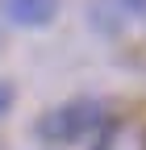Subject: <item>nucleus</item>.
<instances>
[{
	"instance_id": "2",
	"label": "nucleus",
	"mask_w": 146,
	"mask_h": 150,
	"mask_svg": "<svg viewBox=\"0 0 146 150\" xmlns=\"http://www.w3.org/2000/svg\"><path fill=\"white\" fill-rule=\"evenodd\" d=\"M0 8L17 25H46L59 13V0H0Z\"/></svg>"
},
{
	"instance_id": "4",
	"label": "nucleus",
	"mask_w": 146,
	"mask_h": 150,
	"mask_svg": "<svg viewBox=\"0 0 146 150\" xmlns=\"http://www.w3.org/2000/svg\"><path fill=\"white\" fill-rule=\"evenodd\" d=\"M142 150H146V142H142Z\"/></svg>"
},
{
	"instance_id": "3",
	"label": "nucleus",
	"mask_w": 146,
	"mask_h": 150,
	"mask_svg": "<svg viewBox=\"0 0 146 150\" xmlns=\"http://www.w3.org/2000/svg\"><path fill=\"white\" fill-rule=\"evenodd\" d=\"M9 104H13V88H9L4 79H0V117L9 112Z\"/></svg>"
},
{
	"instance_id": "1",
	"label": "nucleus",
	"mask_w": 146,
	"mask_h": 150,
	"mask_svg": "<svg viewBox=\"0 0 146 150\" xmlns=\"http://www.w3.org/2000/svg\"><path fill=\"white\" fill-rule=\"evenodd\" d=\"M100 121H104L100 100H75V104L54 108L38 129H42L46 138H54V142H75V138H84V134H92Z\"/></svg>"
}]
</instances>
